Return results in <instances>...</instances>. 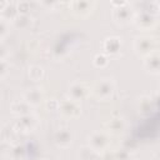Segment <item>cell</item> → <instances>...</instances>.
Returning a JSON list of instances; mask_svg holds the SVG:
<instances>
[{"label":"cell","mask_w":160,"mask_h":160,"mask_svg":"<svg viewBox=\"0 0 160 160\" xmlns=\"http://www.w3.org/2000/svg\"><path fill=\"white\" fill-rule=\"evenodd\" d=\"M92 94L100 100H109L114 94V82L111 79H100L91 88Z\"/></svg>","instance_id":"obj_1"},{"label":"cell","mask_w":160,"mask_h":160,"mask_svg":"<svg viewBox=\"0 0 160 160\" xmlns=\"http://www.w3.org/2000/svg\"><path fill=\"white\" fill-rule=\"evenodd\" d=\"M110 141H109V138L105 132L102 131H94L90 136H89V146L95 150L96 152H100V151H104L108 149Z\"/></svg>","instance_id":"obj_2"},{"label":"cell","mask_w":160,"mask_h":160,"mask_svg":"<svg viewBox=\"0 0 160 160\" xmlns=\"http://www.w3.org/2000/svg\"><path fill=\"white\" fill-rule=\"evenodd\" d=\"M134 49L139 55H142L145 58L146 55L155 51V41L149 36H139L134 41Z\"/></svg>","instance_id":"obj_3"},{"label":"cell","mask_w":160,"mask_h":160,"mask_svg":"<svg viewBox=\"0 0 160 160\" xmlns=\"http://www.w3.org/2000/svg\"><path fill=\"white\" fill-rule=\"evenodd\" d=\"M90 90H91V88L88 86L86 82L76 81V82L70 85V88H69V96L74 101H80V100H84V99H86L89 96Z\"/></svg>","instance_id":"obj_4"},{"label":"cell","mask_w":160,"mask_h":160,"mask_svg":"<svg viewBox=\"0 0 160 160\" xmlns=\"http://www.w3.org/2000/svg\"><path fill=\"white\" fill-rule=\"evenodd\" d=\"M59 110L61 111V114L66 118H70V119H74V118H78L81 112V108L80 105L78 104V101H74L71 99H68V100H62L60 102V108Z\"/></svg>","instance_id":"obj_5"},{"label":"cell","mask_w":160,"mask_h":160,"mask_svg":"<svg viewBox=\"0 0 160 160\" xmlns=\"http://www.w3.org/2000/svg\"><path fill=\"white\" fill-rule=\"evenodd\" d=\"M112 18L119 24H126L130 20H132L134 19V12H132L129 2L126 5H124V6L114 8L112 9Z\"/></svg>","instance_id":"obj_6"},{"label":"cell","mask_w":160,"mask_h":160,"mask_svg":"<svg viewBox=\"0 0 160 160\" xmlns=\"http://www.w3.org/2000/svg\"><path fill=\"white\" fill-rule=\"evenodd\" d=\"M134 21L138 28H140L142 30H149L155 25L156 19H155L154 14L148 12V11H141L134 16Z\"/></svg>","instance_id":"obj_7"},{"label":"cell","mask_w":160,"mask_h":160,"mask_svg":"<svg viewBox=\"0 0 160 160\" xmlns=\"http://www.w3.org/2000/svg\"><path fill=\"white\" fill-rule=\"evenodd\" d=\"M144 68L151 74L160 75V52L152 51L144 58Z\"/></svg>","instance_id":"obj_8"},{"label":"cell","mask_w":160,"mask_h":160,"mask_svg":"<svg viewBox=\"0 0 160 160\" xmlns=\"http://www.w3.org/2000/svg\"><path fill=\"white\" fill-rule=\"evenodd\" d=\"M121 49V39L118 36H109L102 42V50L105 54L116 55Z\"/></svg>","instance_id":"obj_9"},{"label":"cell","mask_w":160,"mask_h":160,"mask_svg":"<svg viewBox=\"0 0 160 160\" xmlns=\"http://www.w3.org/2000/svg\"><path fill=\"white\" fill-rule=\"evenodd\" d=\"M35 124H36V119L30 114V115L20 116L15 122V129L21 132H29L34 129Z\"/></svg>","instance_id":"obj_10"},{"label":"cell","mask_w":160,"mask_h":160,"mask_svg":"<svg viewBox=\"0 0 160 160\" xmlns=\"http://www.w3.org/2000/svg\"><path fill=\"white\" fill-rule=\"evenodd\" d=\"M54 140L59 146L66 148L72 141V134L69 129H59L54 135Z\"/></svg>","instance_id":"obj_11"},{"label":"cell","mask_w":160,"mask_h":160,"mask_svg":"<svg viewBox=\"0 0 160 160\" xmlns=\"http://www.w3.org/2000/svg\"><path fill=\"white\" fill-rule=\"evenodd\" d=\"M70 6L75 14L84 16L91 11L94 2L92 1H72V2H70Z\"/></svg>","instance_id":"obj_12"},{"label":"cell","mask_w":160,"mask_h":160,"mask_svg":"<svg viewBox=\"0 0 160 160\" xmlns=\"http://www.w3.org/2000/svg\"><path fill=\"white\" fill-rule=\"evenodd\" d=\"M24 100L30 104V105H39L42 100V92L40 89L38 88H32L29 89L25 94H24Z\"/></svg>","instance_id":"obj_13"},{"label":"cell","mask_w":160,"mask_h":160,"mask_svg":"<svg viewBox=\"0 0 160 160\" xmlns=\"http://www.w3.org/2000/svg\"><path fill=\"white\" fill-rule=\"evenodd\" d=\"M10 109H11V111H12L15 115H19V118H20V116L30 115L31 105L28 104L25 100H22V101H15V102L11 104Z\"/></svg>","instance_id":"obj_14"},{"label":"cell","mask_w":160,"mask_h":160,"mask_svg":"<svg viewBox=\"0 0 160 160\" xmlns=\"http://www.w3.org/2000/svg\"><path fill=\"white\" fill-rule=\"evenodd\" d=\"M0 12H1V19L11 20V21H12V20L19 15L16 5H15V4H10V2H8V4H6V6H5Z\"/></svg>","instance_id":"obj_15"},{"label":"cell","mask_w":160,"mask_h":160,"mask_svg":"<svg viewBox=\"0 0 160 160\" xmlns=\"http://www.w3.org/2000/svg\"><path fill=\"white\" fill-rule=\"evenodd\" d=\"M106 126L112 132H121L124 130V128H125V122H124V120L121 118H112V119H110L108 121Z\"/></svg>","instance_id":"obj_16"},{"label":"cell","mask_w":160,"mask_h":160,"mask_svg":"<svg viewBox=\"0 0 160 160\" xmlns=\"http://www.w3.org/2000/svg\"><path fill=\"white\" fill-rule=\"evenodd\" d=\"M98 152L95 150H92L89 145L82 146L79 150V160H96Z\"/></svg>","instance_id":"obj_17"},{"label":"cell","mask_w":160,"mask_h":160,"mask_svg":"<svg viewBox=\"0 0 160 160\" xmlns=\"http://www.w3.org/2000/svg\"><path fill=\"white\" fill-rule=\"evenodd\" d=\"M28 75L29 78L32 80V81H40L44 76V70L41 66H38V65H34V66H30L29 70H28Z\"/></svg>","instance_id":"obj_18"},{"label":"cell","mask_w":160,"mask_h":160,"mask_svg":"<svg viewBox=\"0 0 160 160\" xmlns=\"http://www.w3.org/2000/svg\"><path fill=\"white\" fill-rule=\"evenodd\" d=\"M11 22H12V25H14L15 28H18V29H25V28H28L29 24H30V18H29L28 15H21V14H19Z\"/></svg>","instance_id":"obj_19"},{"label":"cell","mask_w":160,"mask_h":160,"mask_svg":"<svg viewBox=\"0 0 160 160\" xmlns=\"http://www.w3.org/2000/svg\"><path fill=\"white\" fill-rule=\"evenodd\" d=\"M109 64V60L105 54H96L94 56V65L98 68H105Z\"/></svg>","instance_id":"obj_20"},{"label":"cell","mask_w":160,"mask_h":160,"mask_svg":"<svg viewBox=\"0 0 160 160\" xmlns=\"http://www.w3.org/2000/svg\"><path fill=\"white\" fill-rule=\"evenodd\" d=\"M18 8V12L21 15H28L29 10H30V2L29 1H20L16 4Z\"/></svg>","instance_id":"obj_21"},{"label":"cell","mask_w":160,"mask_h":160,"mask_svg":"<svg viewBox=\"0 0 160 160\" xmlns=\"http://www.w3.org/2000/svg\"><path fill=\"white\" fill-rule=\"evenodd\" d=\"M114 160H130V154L125 149H120L114 152Z\"/></svg>","instance_id":"obj_22"},{"label":"cell","mask_w":160,"mask_h":160,"mask_svg":"<svg viewBox=\"0 0 160 160\" xmlns=\"http://www.w3.org/2000/svg\"><path fill=\"white\" fill-rule=\"evenodd\" d=\"M46 108L49 110H59L60 108V102L56 100V99H50L46 101Z\"/></svg>","instance_id":"obj_23"},{"label":"cell","mask_w":160,"mask_h":160,"mask_svg":"<svg viewBox=\"0 0 160 160\" xmlns=\"http://www.w3.org/2000/svg\"><path fill=\"white\" fill-rule=\"evenodd\" d=\"M6 34H8V20L1 19V21H0V36L4 38Z\"/></svg>","instance_id":"obj_24"},{"label":"cell","mask_w":160,"mask_h":160,"mask_svg":"<svg viewBox=\"0 0 160 160\" xmlns=\"http://www.w3.org/2000/svg\"><path fill=\"white\" fill-rule=\"evenodd\" d=\"M139 109H140L141 111H148V110H150V101H149V99H141V101H140V104H139Z\"/></svg>","instance_id":"obj_25"},{"label":"cell","mask_w":160,"mask_h":160,"mask_svg":"<svg viewBox=\"0 0 160 160\" xmlns=\"http://www.w3.org/2000/svg\"><path fill=\"white\" fill-rule=\"evenodd\" d=\"M25 149L22 148V146H20V145H16L14 149H12V155L15 156V158H20V156H22L24 155V151Z\"/></svg>","instance_id":"obj_26"},{"label":"cell","mask_w":160,"mask_h":160,"mask_svg":"<svg viewBox=\"0 0 160 160\" xmlns=\"http://www.w3.org/2000/svg\"><path fill=\"white\" fill-rule=\"evenodd\" d=\"M6 71H8V64H6V60H5V59H2V60H1V69H0L1 78H4V76H5Z\"/></svg>","instance_id":"obj_27"},{"label":"cell","mask_w":160,"mask_h":160,"mask_svg":"<svg viewBox=\"0 0 160 160\" xmlns=\"http://www.w3.org/2000/svg\"><path fill=\"white\" fill-rule=\"evenodd\" d=\"M128 4V1H125V0H120V1H116V0H112L111 1V5L114 6V8H119V6H124V5H126Z\"/></svg>","instance_id":"obj_28"},{"label":"cell","mask_w":160,"mask_h":160,"mask_svg":"<svg viewBox=\"0 0 160 160\" xmlns=\"http://www.w3.org/2000/svg\"><path fill=\"white\" fill-rule=\"evenodd\" d=\"M102 160H114V154H109V152H106V154H104V156H102Z\"/></svg>","instance_id":"obj_29"},{"label":"cell","mask_w":160,"mask_h":160,"mask_svg":"<svg viewBox=\"0 0 160 160\" xmlns=\"http://www.w3.org/2000/svg\"><path fill=\"white\" fill-rule=\"evenodd\" d=\"M156 5H158V8L160 9V1H156Z\"/></svg>","instance_id":"obj_30"},{"label":"cell","mask_w":160,"mask_h":160,"mask_svg":"<svg viewBox=\"0 0 160 160\" xmlns=\"http://www.w3.org/2000/svg\"><path fill=\"white\" fill-rule=\"evenodd\" d=\"M159 78H160V75H159ZM159 82H160V80H159Z\"/></svg>","instance_id":"obj_31"}]
</instances>
